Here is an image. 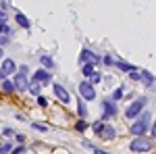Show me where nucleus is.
Returning a JSON list of instances; mask_svg holds the SVG:
<instances>
[{
    "mask_svg": "<svg viewBox=\"0 0 156 154\" xmlns=\"http://www.w3.org/2000/svg\"><path fill=\"white\" fill-rule=\"evenodd\" d=\"M27 73H29V67L21 65L19 71H17V75H15V81H12V85H15L17 92H23V90L29 88V83H27Z\"/></svg>",
    "mask_w": 156,
    "mask_h": 154,
    "instance_id": "obj_1",
    "label": "nucleus"
},
{
    "mask_svg": "<svg viewBox=\"0 0 156 154\" xmlns=\"http://www.w3.org/2000/svg\"><path fill=\"white\" fill-rule=\"evenodd\" d=\"M148 113H142L140 121H135L131 125V133H135V138H144V133L148 131Z\"/></svg>",
    "mask_w": 156,
    "mask_h": 154,
    "instance_id": "obj_2",
    "label": "nucleus"
},
{
    "mask_svg": "<svg viewBox=\"0 0 156 154\" xmlns=\"http://www.w3.org/2000/svg\"><path fill=\"white\" fill-rule=\"evenodd\" d=\"M129 148H131L133 152H150L152 150V142L148 138H133Z\"/></svg>",
    "mask_w": 156,
    "mask_h": 154,
    "instance_id": "obj_3",
    "label": "nucleus"
},
{
    "mask_svg": "<svg viewBox=\"0 0 156 154\" xmlns=\"http://www.w3.org/2000/svg\"><path fill=\"white\" fill-rule=\"evenodd\" d=\"M100 56H98L96 52H92V50H87V48H83L81 50V54H79V63L81 65H92V67H96V65H100Z\"/></svg>",
    "mask_w": 156,
    "mask_h": 154,
    "instance_id": "obj_4",
    "label": "nucleus"
},
{
    "mask_svg": "<svg viewBox=\"0 0 156 154\" xmlns=\"http://www.w3.org/2000/svg\"><path fill=\"white\" fill-rule=\"evenodd\" d=\"M144 108H146V98H137L133 104H129V106H127V110H125V117H127V119L137 117V115H140Z\"/></svg>",
    "mask_w": 156,
    "mask_h": 154,
    "instance_id": "obj_5",
    "label": "nucleus"
},
{
    "mask_svg": "<svg viewBox=\"0 0 156 154\" xmlns=\"http://www.w3.org/2000/svg\"><path fill=\"white\" fill-rule=\"evenodd\" d=\"M77 90H79V94L83 100H96V90H94V85L90 81H81L77 85Z\"/></svg>",
    "mask_w": 156,
    "mask_h": 154,
    "instance_id": "obj_6",
    "label": "nucleus"
},
{
    "mask_svg": "<svg viewBox=\"0 0 156 154\" xmlns=\"http://www.w3.org/2000/svg\"><path fill=\"white\" fill-rule=\"evenodd\" d=\"M52 90H54V96L58 98L62 104H69V102H71V94H69V90H67L65 85H60V83H54V85H52Z\"/></svg>",
    "mask_w": 156,
    "mask_h": 154,
    "instance_id": "obj_7",
    "label": "nucleus"
},
{
    "mask_svg": "<svg viewBox=\"0 0 156 154\" xmlns=\"http://www.w3.org/2000/svg\"><path fill=\"white\" fill-rule=\"evenodd\" d=\"M100 104H102V110H104L102 119H112V117H117V104H115L112 100H102Z\"/></svg>",
    "mask_w": 156,
    "mask_h": 154,
    "instance_id": "obj_8",
    "label": "nucleus"
},
{
    "mask_svg": "<svg viewBox=\"0 0 156 154\" xmlns=\"http://www.w3.org/2000/svg\"><path fill=\"white\" fill-rule=\"evenodd\" d=\"M0 73L6 77V75H12V73H17V65H15V60L11 59H4L2 60V65H0Z\"/></svg>",
    "mask_w": 156,
    "mask_h": 154,
    "instance_id": "obj_9",
    "label": "nucleus"
},
{
    "mask_svg": "<svg viewBox=\"0 0 156 154\" xmlns=\"http://www.w3.org/2000/svg\"><path fill=\"white\" fill-rule=\"evenodd\" d=\"M34 81L40 83V85H48L50 83V73L46 71V69H37V71L34 73Z\"/></svg>",
    "mask_w": 156,
    "mask_h": 154,
    "instance_id": "obj_10",
    "label": "nucleus"
},
{
    "mask_svg": "<svg viewBox=\"0 0 156 154\" xmlns=\"http://www.w3.org/2000/svg\"><path fill=\"white\" fill-rule=\"evenodd\" d=\"M115 65L119 67L121 71H125V73H133V71H137V67H135V65H131V63H125V60H121V59L115 60Z\"/></svg>",
    "mask_w": 156,
    "mask_h": 154,
    "instance_id": "obj_11",
    "label": "nucleus"
},
{
    "mask_svg": "<svg viewBox=\"0 0 156 154\" xmlns=\"http://www.w3.org/2000/svg\"><path fill=\"white\" fill-rule=\"evenodd\" d=\"M15 19H17V25H21L23 29H29V27H31V23H29V19L25 17L23 13H17V15H15Z\"/></svg>",
    "mask_w": 156,
    "mask_h": 154,
    "instance_id": "obj_12",
    "label": "nucleus"
},
{
    "mask_svg": "<svg viewBox=\"0 0 156 154\" xmlns=\"http://www.w3.org/2000/svg\"><path fill=\"white\" fill-rule=\"evenodd\" d=\"M102 135H104V140H112V138L117 135V129H115L112 125H106L104 131H102Z\"/></svg>",
    "mask_w": 156,
    "mask_h": 154,
    "instance_id": "obj_13",
    "label": "nucleus"
},
{
    "mask_svg": "<svg viewBox=\"0 0 156 154\" xmlns=\"http://www.w3.org/2000/svg\"><path fill=\"white\" fill-rule=\"evenodd\" d=\"M140 75H142V81H146V85H148V88L154 83V75H152L150 71H142Z\"/></svg>",
    "mask_w": 156,
    "mask_h": 154,
    "instance_id": "obj_14",
    "label": "nucleus"
},
{
    "mask_svg": "<svg viewBox=\"0 0 156 154\" xmlns=\"http://www.w3.org/2000/svg\"><path fill=\"white\" fill-rule=\"evenodd\" d=\"M40 60H42V65H44L46 69H52V67H54V59H52V56H48V54H44Z\"/></svg>",
    "mask_w": 156,
    "mask_h": 154,
    "instance_id": "obj_15",
    "label": "nucleus"
},
{
    "mask_svg": "<svg viewBox=\"0 0 156 154\" xmlns=\"http://www.w3.org/2000/svg\"><path fill=\"white\" fill-rule=\"evenodd\" d=\"M104 127H106V125H104L102 121H96V123L92 125V129H94V133H98V135H100V133L104 131Z\"/></svg>",
    "mask_w": 156,
    "mask_h": 154,
    "instance_id": "obj_16",
    "label": "nucleus"
},
{
    "mask_svg": "<svg viewBox=\"0 0 156 154\" xmlns=\"http://www.w3.org/2000/svg\"><path fill=\"white\" fill-rule=\"evenodd\" d=\"M2 90H4V92H9V94H11V92H15V85H12V81L4 79V81H2Z\"/></svg>",
    "mask_w": 156,
    "mask_h": 154,
    "instance_id": "obj_17",
    "label": "nucleus"
},
{
    "mask_svg": "<svg viewBox=\"0 0 156 154\" xmlns=\"http://www.w3.org/2000/svg\"><path fill=\"white\" fill-rule=\"evenodd\" d=\"M40 88H42V85H40V83H36V81H31V83H29V88H27V90H29V92H31V94H36V96H40Z\"/></svg>",
    "mask_w": 156,
    "mask_h": 154,
    "instance_id": "obj_18",
    "label": "nucleus"
},
{
    "mask_svg": "<svg viewBox=\"0 0 156 154\" xmlns=\"http://www.w3.org/2000/svg\"><path fill=\"white\" fill-rule=\"evenodd\" d=\"M81 71H83V75L85 77H92V75H94V67H92V65H83V67H81Z\"/></svg>",
    "mask_w": 156,
    "mask_h": 154,
    "instance_id": "obj_19",
    "label": "nucleus"
},
{
    "mask_svg": "<svg viewBox=\"0 0 156 154\" xmlns=\"http://www.w3.org/2000/svg\"><path fill=\"white\" fill-rule=\"evenodd\" d=\"M77 113H79V117L85 121V117H87V108H85L83 102H79V106H77Z\"/></svg>",
    "mask_w": 156,
    "mask_h": 154,
    "instance_id": "obj_20",
    "label": "nucleus"
},
{
    "mask_svg": "<svg viewBox=\"0 0 156 154\" xmlns=\"http://www.w3.org/2000/svg\"><path fill=\"white\" fill-rule=\"evenodd\" d=\"M9 34H11V27H9L6 23H2V25H0V36L9 38Z\"/></svg>",
    "mask_w": 156,
    "mask_h": 154,
    "instance_id": "obj_21",
    "label": "nucleus"
},
{
    "mask_svg": "<svg viewBox=\"0 0 156 154\" xmlns=\"http://www.w3.org/2000/svg\"><path fill=\"white\" fill-rule=\"evenodd\" d=\"M121 96H123V90L117 88V90L112 92V98H110V100H112V102H117V100H121Z\"/></svg>",
    "mask_w": 156,
    "mask_h": 154,
    "instance_id": "obj_22",
    "label": "nucleus"
},
{
    "mask_svg": "<svg viewBox=\"0 0 156 154\" xmlns=\"http://www.w3.org/2000/svg\"><path fill=\"white\" fill-rule=\"evenodd\" d=\"M85 127H87V123H85L83 119H81V121H77V125H75V129H77V131H85Z\"/></svg>",
    "mask_w": 156,
    "mask_h": 154,
    "instance_id": "obj_23",
    "label": "nucleus"
},
{
    "mask_svg": "<svg viewBox=\"0 0 156 154\" xmlns=\"http://www.w3.org/2000/svg\"><path fill=\"white\" fill-rule=\"evenodd\" d=\"M100 81H102V75H100V73H94V75H92V81H90V83L94 85V83H100Z\"/></svg>",
    "mask_w": 156,
    "mask_h": 154,
    "instance_id": "obj_24",
    "label": "nucleus"
},
{
    "mask_svg": "<svg viewBox=\"0 0 156 154\" xmlns=\"http://www.w3.org/2000/svg\"><path fill=\"white\" fill-rule=\"evenodd\" d=\"M102 63H104V65H108V67H112V65H115V59H112V56H104V59H102Z\"/></svg>",
    "mask_w": 156,
    "mask_h": 154,
    "instance_id": "obj_25",
    "label": "nucleus"
},
{
    "mask_svg": "<svg viewBox=\"0 0 156 154\" xmlns=\"http://www.w3.org/2000/svg\"><path fill=\"white\" fill-rule=\"evenodd\" d=\"M129 77H131L133 81H142V75H140V73H137V71H133V73H129Z\"/></svg>",
    "mask_w": 156,
    "mask_h": 154,
    "instance_id": "obj_26",
    "label": "nucleus"
},
{
    "mask_svg": "<svg viewBox=\"0 0 156 154\" xmlns=\"http://www.w3.org/2000/svg\"><path fill=\"white\" fill-rule=\"evenodd\" d=\"M37 104H40V106H48V100H46L44 96H37Z\"/></svg>",
    "mask_w": 156,
    "mask_h": 154,
    "instance_id": "obj_27",
    "label": "nucleus"
},
{
    "mask_svg": "<svg viewBox=\"0 0 156 154\" xmlns=\"http://www.w3.org/2000/svg\"><path fill=\"white\" fill-rule=\"evenodd\" d=\"M34 129H37V131H48V127H46V125H42V123H34Z\"/></svg>",
    "mask_w": 156,
    "mask_h": 154,
    "instance_id": "obj_28",
    "label": "nucleus"
},
{
    "mask_svg": "<svg viewBox=\"0 0 156 154\" xmlns=\"http://www.w3.org/2000/svg\"><path fill=\"white\" fill-rule=\"evenodd\" d=\"M23 152H25V146H17V148H15L11 154H23Z\"/></svg>",
    "mask_w": 156,
    "mask_h": 154,
    "instance_id": "obj_29",
    "label": "nucleus"
},
{
    "mask_svg": "<svg viewBox=\"0 0 156 154\" xmlns=\"http://www.w3.org/2000/svg\"><path fill=\"white\" fill-rule=\"evenodd\" d=\"M9 42H11V38H4V36H0V48H2V46H6Z\"/></svg>",
    "mask_w": 156,
    "mask_h": 154,
    "instance_id": "obj_30",
    "label": "nucleus"
},
{
    "mask_svg": "<svg viewBox=\"0 0 156 154\" xmlns=\"http://www.w3.org/2000/svg\"><path fill=\"white\" fill-rule=\"evenodd\" d=\"M6 23V15H4V11H0V25Z\"/></svg>",
    "mask_w": 156,
    "mask_h": 154,
    "instance_id": "obj_31",
    "label": "nucleus"
},
{
    "mask_svg": "<svg viewBox=\"0 0 156 154\" xmlns=\"http://www.w3.org/2000/svg\"><path fill=\"white\" fill-rule=\"evenodd\" d=\"M94 154H108V152H104V150H100V148H94Z\"/></svg>",
    "mask_w": 156,
    "mask_h": 154,
    "instance_id": "obj_32",
    "label": "nucleus"
},
{
    "mask_svg": "<svg viewBox=\"0 0 156 154\" xmlns=\"http://www.w3.org/2000/svg\"><path fill=\"white\" fill-rule=\"evenodd\" d=\"M152 138L156 140V121H154V125H152Z\"/></svg>",
    "mask_w": 156,
    "mask_h": 154,
    "instance_id": "obj_33",
    "label": "nucleus"
},
{
    "mask_svg": "<svg viewBox=\"0 0 156 154\" xmlns=\"http://www.w3.org/2000/svg\"><path fill=\"white\" fill-rule=\"evenodd\" d=\"M2 52H4V50H2V48H0V56H2Z\"/></svg>",
    "mask_w": 156,
    "mask_h": 154,
    "instance_id": "obj_34",
    "label": "nucleus"
}]
</instances>
